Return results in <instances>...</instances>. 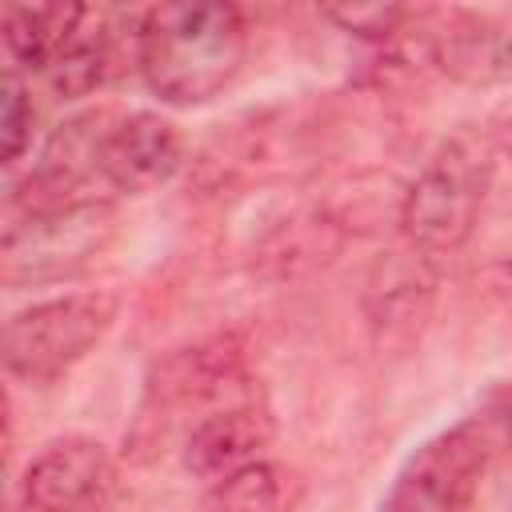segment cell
I'll return each mask as SVG.
<instances>
[{"label":"cell","instance_id":"cell-8","mask_svg":"<svg viewBox=\"0 0 512 512\" xmlns=\"http://www.w3.org/2000/svg\"><path fill=\"white\" fill-rule=\"evenodd\" d=\"M272 440V416L256 404H232L208 412L184 440V464L200 480H224L228 472L256 460V452Z\"/></svg>","mask_w":512,"mask_h":512},{"label":"cell","instance_id":"cell-2","mask_svg":"<svg viewBox=\"0 0 512 512\" xmlns=\"http://www.w3.org/2000/svg\"><path fill=\"white\" fill-rule=\"evenodd\" d=\"M116 320L112 292H68L28 304L4 324V368L20 380L44 384L80 364Z\"/></svg>","mask_w":512,"mask_h":512},{"label":"cell","instance_id":"cell-3","mask_svg":"<svg viewBox=\"0 0 512 512\" xmlns=\"http://www.w3.org/2000/svg\"><path fill=\"white\" fill-rule=\"evenodd\" d=\"M492 180V160L468 144H444L428 168L400 196V232L420 252H456L480 216L484 192Z\"/></svg>","mask_w":512,"mask_h":512},{"label":"cell","instance_id":"cell-9","mask_svg":"<svg viewBox=\"0 0 512 512\" xmlns=\"http://www.w3.org/2000/svg\"><path fill=\"white\" fill-rule=\"evenodd\" d=\"M84 4H4V44L16 64L48 72L84 20Z\"/></svg>","mask_w":512,"mask_h":512},{"label":"cell","instance_id":"cell-6","mask_svg":"<svg viewBox=\"0 0 512 512\" xmlns=\"http://www.w3.org/2000/svg\"><path fill=\"white\" fill-rule=\"evenodd\" d=\"M24 500L36 512H108L120 500V468L100 440L64 436L24 468Z\"/></svg>","mask_w":512,"mask_h":512},{"label":"cell","instance_id":"cell-7","mask_svg":"<svg viewBox=\"0 0 512 512\" xmlns=\"http://www.w3.org/2000/svg\"><path fill=\"white\" fill-rule=\"evenodd\" d=\"M180 168V132L156 112H128L108 120L100 140L96 176L116 192H148Z\"/></svg>","mask_w":512,"mask_h":512},{"label":"cell","instance_id":"cell-13","mask_svg":"<svg viewBox=\"0 0 512 512\" xmlns=\"http://www.w3.org/2000/svg\"><path fill=\"white\" fill-rule=\"evenodd\" d=\"M324 16L332 24H340L344 32L352 36H364V40H388L400 20H404V8L400 4H328Z\"/></svg>","mask_w":512,"mask_h":512},{"label":"cell","instance_id":"cell-4","mask_svg":"<svg viewBox=\"0 0 512 512\" xmlns=\"http://www.w3.org/2000/svg\"><path fill=\"white\" fill-rule=\"evenodd\" d=\"M116 236V212L108 200H76L52 212L24 216L4 232V280L44 284L84 268Z\"/></svg>","mask_w":512,"mask_h":512},{"label":"cell","instance_id":"cell-14","mask_svg":"<svg viewBox=\"0 0 512 512\" xmlns=\"http://www.w3.org/2000/svg\"><path fill=\"white\" fill-rule=\"evenodd\" d=\"M500 140H504V148H508V152H512V124H508V128H504V136H500Z\"/></svg>","mask_w":512,"mask_h":512},{"label":"cell","instance_id":"cell-12","mask_svg":"<svg viewBox=\"0 0 512 512\" xmlns=\"http://www.w3.org/2000/svg\"><path fill=\"white\" fill-rule=\"evenodd\" d=\"M32 140V100L16 72L4 76V100H0V148L4 164H16Z\"/></svg>","mask_w":512,"mask_h":512},{"label":"cell","instance_id":"cell-1","mask_svg":"<svg viewBox=\"0 0 512 512\" xmlns=\"http://www.w3.org/2000/svg\"><path fill=\"white\" fill-rule=\"evenodd\" d=\"M248 52V28L232 4H156L136 28L144 84L164 104H204L220 96Z\"/></svg>","mask_w":512,"mask_h":512},{"label":"cell","instance_id":"cell-15","mask_svg":"<svg viewBox=\"0 0 512 512\" xmlns=\"http://www.w3.org/2000/svg\"><path fill=\"white\" fill-rule=\"evenodd\" d=\"M508 432H512V416H508Z\"/></svg>","mask_w":512,"mask_h":512},{"label":"cell","instance_id":"cell-5","mask_svg":"<svg viewBox=\"0 0 512 512\" xmlns=\"http://www.w3.org/2000/svg\"><path fill=\"white\" fill-rule=\"evenodd\" d=\"M484 468V432L476 424H456L408 456L380 512H472Z\"/></svg>","mask_w":512,"mask_h":512},{"label":"cell","instance_id":"cell-11","mask_svg":"<svg viewBox=\"0 0 512 512\" xmlns=\"http://www.w3.org/2000/svg\"><path fill=\"white\" fill-rule=\"evenodd\" d=\"M88 20H92V8L84 12L80 28L48 68V80L60 96H88L92 88L104 84L112 68V32L104 28V20H96V28H88Z\"/></svg>","mask_w":512,"mask_h":512},{"label":"cell","instance_id":"cell-10","mask_svg":"<svg viewBox=\"0 0 512 512\" xmlns=\"http://www.w3.org/2000/svg\"><path fill=\"white\" fill-rule=\"evenodd\" d=\"M300 504V480L268 460H252L204 492L200 512H292Z\"/></svg>","mask_w":512,"mask_h":512}]
</instances>
